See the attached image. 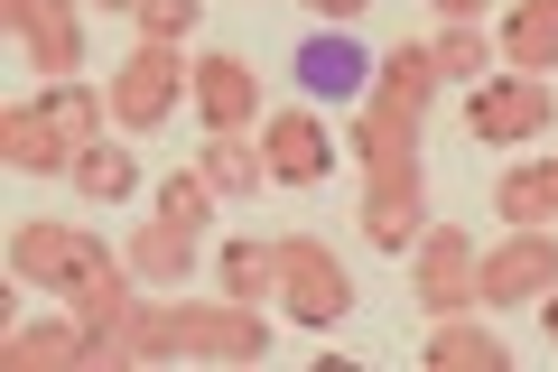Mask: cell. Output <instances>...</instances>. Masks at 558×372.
Masks as SVG:
<instances>
[{
  "label": "cell",
  "mask_w": 558,
  "mask_h": 372,
  "mask_svg": "<svg viewBox=\"0 0 558 372\" xmlns=\"http://www.w3.org/2000/svg\"><path fill=\"white\" fill-rule=\"evenodd\" d=\"M10 271L38 279V289H57L65 308H75L84 372L131 363V316H140V298H131L140 271H131V261H112L94 233H75V224H20V233H10Z\"/></svg>",
  "instance_id": "cell-1"
},
{
  "label": "cell",
  "mask_w": 558,
  "mask_h": 372,
  "mask_svg": "<svg viewBox=\"0 0 558 372\" xmlns=\"http://www.w3.org/2000/svg\"><path fill=\"white\" fill-rule=\"evenodd\" d=\"M270 326L242 298H215V308H140L131 316V363H168V353H205V363H260Z\"/></svg>",
  "instance_id": "cell-2"
},
{
  "label": "cell",
  "mask_w": 558,
  "mask_h": 372,
  "mask_svg": "<svg viewBox=\"0 0 558 372\" xmlns=\"http://www.w3.org/2000/svg\"><path fill=\"white\" fill-rule=\"evenodd\" d=\"M186 84H196V75L178 65V47H168V38H140L131 57L112 65V121H121V131H159V121L178 112Z\"/></svg>",
  "instance_id": "cell-3"
},
{
  "label": "cell",
  "mask_w": 558,
  "mask_h": 372,
  "mask_svg": "<svg viewBox=\"0 0 558 372\" xmlns=\"http://www.w3.org/2000/svg\"><path fill=\"white\" fill-rule=\"evenodd\" d=\"M549 84L539 75H484L475 84V103H465V131L484 140V149H521V140H539L549 131Z\"/></svg>",
  "instance_id": "cell-4"
},
{
  "label": "cell",
  "mask_w": 558,
  "mask_h": 372,
  "mask_svg": "<svg viewBox=\"0 0 558 372\" xmlns=\"http://www.w3.org/2000/svg\"><path fill=\"white\" fill-rule=\"evenodd\" d=\"M279 298H289L299 326H336V316L354 308V279H344V261L326 252V242L289 233V242H279Z\"/></svg>",
  "instance_id": "cell-5"
},
{
  "label": "cell",
  "mask_w": 558,
  "mask_h": 372,
  "mask_svg": "<svg viewBox=\"0 0 558 372\" xmlns=\"http://www.w3.org/2000/svg\"><path fill=\"white\" fill-rule=\"evenodd\" d=\"M549 289H558V242H549V233H531V224H521L502 252H484V261H475V298H484V308L549 298Z\"/></svg>",
  "instance_id": "cell-6"
},
{
  "label": "cell",
  "mask_w": 558,
  "mask_h": 372,
  "mask_svg": "<svg viewBox=\"0 0 558 372\" xmlns=\"http://www.w3.org/2000/svg\"><path fill=\"white\" fill-rule=\"evenodd\" d=\"M418 308H428V316H465V308H484V298H475V242H465L457 224L418 233Z\"/></svg>",
  "instance_id": "cell-7"
},
{
  "label": "cell",
  "mask_w": 558,
  "mask_h": 372,
  "mask_svg": "<svg viewBox=\"0 0 558 372\" xmlns=\"http://www.w3.org/2000/svg\"><path fill=\"white\" fill-rule=\"evenodd\" d=\"M260 158H270L279 187H326V168H336V140H326L317 112H270V121H260Z\"/></svg>",
  "instance_id": "cell-8"
},
{
  "label": "cell",
  "mask_w": 558,
  "mask_h": 372,
  "mask_svg": "<svg viewBox=\"0 0 558 372\" xmlns=\"http://www.w3.org/2000/svg\"><path fill=\"white\" fill-rule=\"evenodd\" d=\"M10 28H20V47H28V65H38L47 84H65V75H75V57H84V28H75V0H10Z\"/></svg>",
  "instance_id": "cell-9"
},
{
  "label": "cell",
  "mask_w": 558,
  "mask_h": 372,
  "mask_svg": "<svg viewBox=\"0 0 558 372\" xmlns=\"http://www.w3.org/2000/svg\"><path fill=\"white\" fill-rule=\"evenodd\" d=\"M186 75H196V112L215 121V131H242V121L260 112V84H252V65H242V57H196Z\"/></svg>",
  "instance_id": "cell-10"
},
{
  "label": "cell",
  "mask_w": 558,
  "mask_h": 372,
  "mask_svg": "<svg viewBox=\"0 0 558 372\" xmlns=\"http://www.w3.org/2000/svg\"><path fill=\"white\" fill-rule=\"evenodd\" d=\"M363 233H373L381 252H410V242H418V168L363 177Z\"/></svg>",
  "instance_id": "cell-11"
},
{
  "label": "cell",
  "mask_w": 558,
  "mask_h": 372,
  "mask_svg": "<svg viewBox=\"0 0 558 372\" xmlns=\"http://www.w3.org/2000/svg\"><path fill=\"white\" fill-rule=\"evenodd\" d=\"M0 158H10V168H28V177H75V149L47 131L38 103H10V112H0Z\"/></svg>",
  "instance_id": "cell-12"
},
{
  "label": "cell",
  "mask_w": 558,
  "mask_h": 372,
  "mask_svg": "<svg viewBox=\"0 0 558 372\" xmlns=\"http://www.w3.org/2000/svg\"><path fill=\"white\" fill-rule=\"evenodd\" d=\"M494 47L521 65V75H549V65H558V0H521Z\"/></svg>",
  "instance_id": "cell-13"
},
{
  "label": "cell",
  "mask_w": 558,
  "mask_h": 372,
  "mask_svg": "<svg viewBox=\"0 0 558 372\" xmlns=\"http://www.w3.org/2000/svg\"><path fill=\"white\" fill-rule=\"evenodd\" d=\"M131 271L140 279H186V271H196V224H178V215L140 224V233H131Z\"/></svg>",
  "instance_id": "cell-14"
},
{
  "label": "cell",
  "mask_w": 558,
  "mask_h": 372,
  "mask_svg": "<svg viewBox=\"0 0 558 372\" xmlns=\"http://www.w3.org/2000/svg\"><path fill=\"white\" fill-rule=\"evenodd\" d=\"M196 168H205V187H215V196H260V177H270V158H260V149H252L242 131H215V140H205V158H196Z\"/></svg>",
  "instance_id": "cell-15"
},
{
  "label": "cell",
  "mask_w": 558,
  "mask_h": 372,
  "mask_svg": "<svg viewBox=\"0 0 558 372\" xmlns=\"http://www.w3.org/2000/svg\"><path fill=\"white\" fill-rule=\"evenodd\" d=\"M10 372H84V326H10Z\"/></svg>",
  "instance_id": "cell-16"
},
{
  "label": "cell",
  "mask_w": 558,
  "mask_h": 372,
  "mask_svg": "<svg viewBox=\"0 0 558 372\" xmlns=\"http://www.w3.org/2000/svg\"><path fill=\"white\" fill-rule=\"evenodd\" d=\"M131 187H140V158H131V149H112V140L75 149V196H94V205H121Z\"/></svg>",
  "instance_id": "cell-17"
},
{
  "label": "cell",
  "mask_w": 558,
  "mask_h": 372,
  "mask_svg": "<svg viewBox=\"0 0 558 372\" xmlns=\"http://www.w3.org/2000/svg\"><path fill=\"white\" fill-rule=\"evenodd\" d=\"M428 363H438V372H502L512 353H502L484 326H457V316H438V335H428Z\"/></svg>",
  "instance_id": "cell-18"
},
{
  "label": "cell",
  "mask_w": 558,
  "mask_h": 372,
  "mask_svg": "<svg viewBox=\"0 0 558 372\" xmlns=\"http://www.w3.org/2000/svg\"><path fill=\"white\" fill-rule=\"evenodd\" d=\"M494 205H502V224H549V215H558V158H539V168H512Z\"/></svg>",
  "instance_id": "cell-19"
},
{
  "label": "cell",
  "mask_w": 558,
  "mask_h": 372,
  "mask_svg": "<svg viewBox=\"0 0 558 372\" xmlns=\"http://www.w3.org/2000/svg\"><path fill=\"white\" fill-rule=\"evenodd\" d=\"M223 298H242V308L279 298V242H233L223 252Z\"/></svg>",
  "instance_id": "cell-20"
},
{
  "label": "cell",
  "mask_w": 558,
  "mask_h": 372,
  "mask_svg": "<svg viewBox=\"0 0 558 372\" xmlns=\"http://www.w3.org/2000/svg\"><path fill=\"white\" fill-rule=\"evenodd\" d=\"M299 84H307V94H354V84H363V57H354L344 38H307V47H299Z\"/></svg>",
  "instance_id": "cell-21"
},
{
  "label": "cell",
  "mask_w": 558,
  "mask_h": 372,
  "mask_svg": "<svg viewBox=\"0 0 558 372\" xmlns=\"http://www.w3.org/2000/svg\"><path fill=\"white\" fill-rule=\"evenodd\" d=\"M428 57H438V75H475V84H484V65H494V38H484L475 20H457L447 38H428Z\"/></svg>",
  "instance_id": "cell-22"
},
{
  "label": "cell",
  "mask_w": 558,
  "mask_h": 372,
  "mask_svg": "<svg viewBox=\"0 0 558 372\" xmlns=\"http://www.w3.org/2000/svg\"><path fill=\"white\" fill-rule=\"evenodd\" d=\"M159 215H178V224H196V233H205V215H215V187H205V168H196V177H168V187H159Z\"/></svg>",
  "instance_id": "cell-23"
},
{
  "label": "cell",
  "mask_w": 558,
  "mask_h": 372,
  "mask_svg": "<svg viewBox=\"0 0 558 372\" xmlns=\"http://www.w3.org/2000/svg\"><path fill=\"white\" fill-rule=\"evenodd\" d=\"M186 28H196V0H149V10H140V38H168V47H178Z\"/></svg>",
  "instance_id": "cell-24"
},
{
  "label": "cell",
  "mask_w": 558,
  "mask_h": 372,
  "mask_svg": "<svg viewBox=\"0 0 558 372\" xmlns=\"http://www.w3.org/2000/svg\"><path fill=\"white\" fill-rule=\"evenodd\" d=\"M307 10H317V20H336V28H354L363 10H373V0H307Z\"/></svg>",
  "instance_id": "cell-25"
},
{
  "label": "cell",
  "mask_w": 558,
  "mask_h": 372,
  "mask_svg": "<svg viewBox=\"0 0 558 372\" xmlns=\"http://www.w3.org/2000/svg\"><path fill=\"white\" fill-rule=\"evenodd\" d=\"M438 10H447V20H475V10H484V0H438Z\"/></svg>",
  "instance_id": "cell-26"
},
{
  "label": "cell",
  "mask_w": 558,
  "mask_h": 372,
  "mask_svg": "<svg viewBox=\"0 0 558 372\" xmlns=\"http://www.w3.org/2000/svg\"><path fill=\"white\" fill-rule=\"evenodd\" d=\"M539 316H549V345H558V289H549V298H539Z\"/></svg>",
  "instance_id": "cell-27"
}]
</instances>
